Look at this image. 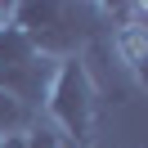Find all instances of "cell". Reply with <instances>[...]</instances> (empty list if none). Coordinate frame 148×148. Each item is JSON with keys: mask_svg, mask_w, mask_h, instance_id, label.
I'll return each instance as SVG.
<instances>
[{"mask_svg": "<svg viewBox=\"0 0 148 148\" xmlns=\"http://www.w3.org/2000/svg\"><path fill=\"white\" fill-rule=\"evenodd\" d=\"M99 85H94L85 58H63L54 67V81L45 94V112L54 130L67 144H94V126H99Z\"/></svg>", "mask_w": 148, "mask_h": 148, "instance_id": "cell-2", "label": "cell"}, {"mask_svg": "<svg viewBox=\"0 0 148 148\" xmlns=\"http://www.w3.org/2000/svg\"><path fill=\"white\" fill-rule=\"evenodd\" d=\"M14 27L32 40V49L54 63L81 58L94 40L108 36L99 5H67V0H27L14 5Z\"/></svg>", "mask_w": 148, "mask_h": 148, "instance_id": "cell-1", "label": "cell"}, {"mask_svg": "<svg viewBox=\"0 0 148 148\" xmlns=\"http://www.w3.org/2000/svg\"><path fill=\"white\" fill-rule=\"evenodd\" d=\"M63 148H94V144H67V139H63Z\"/></svg>", "mask_w": 148, "mask_h": 148, "instance_id": "cell-6", "label": "cell"}, {"mask_svg": "<svg viewBox=\"0 0 148 148\" xmlns=\"http://www.w3.org/2000/svg\"><path fill=\"white\" fill-rule=\"evenodd\" d=\"M27 148H63V135L54 126H32L27 130Z\"/></svg>", "mask_w": 148, "mask_h": 148, "instance_id": "cell-4", "label": "cell"}, {"mask_svg": "<svg viewBox=\"0 0 148 148\" xmlns=\"http://www.w3.org/2000/svg\"><path fill=\"white\" fill-rule=\"evenodd\" d=\"M32 126H36V112L23 108V103L9 99V94H0V139L5 135H27Z\"/></svg>", "mask_w": 148, "mask_h": 148, "instance_id": "cell-3", "label": "cell"}, {"mask_svg": "<svg viewBox=\"0 0 148 148\" xmlns=\"http://www.w3.org/2000/svg\"><path fill=\"white\" fill-rule=\"evenodd\" d=\"M0 148H27V135H5V139H0Z\"/></svg>", "mask_w": 148, "mask_h": 148, "instance_id": "cell-5", "label": "cell"}]
</instances>
